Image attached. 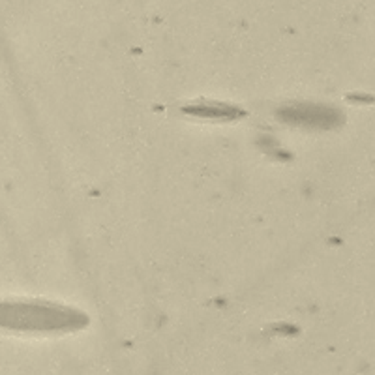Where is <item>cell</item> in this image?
I'll return each mask as SVG.
<instances>
[{
  "label": "cell",
  "instance_id": "cell-3",
  "mask_svg": "<svg viewBox=\"0 0 375 375\" xmlns=\"http://www.w3.org/2000/svg\"><path fill=\"white\" fill-rule=\"evenodd\" d=\"M186 111L196 117H205V119H218V120H231L242 117V111L231 107V105H223V103L214 102H197L190 107H186Z\"/></svg>",
  "mask_w": 375,
  "mask_h": 375
},
{
  "label": "cell",
  "instance_id": "cell-2",
  "mask_svg": "<svg viewBox=\"0 0 375 375\" xmlns=\"http://www.w3.org/2000/svg\"><path fill=\"white\" fill-rule=\"evenodd\" d=\"M278 119L300 128L332 130L344 122V113L324 103L295 102L278 109Z\"/></svg>",
  "mask_w": 375,
  "mask_h": 375
},
{
  "label": "cell",
  "instance_id": "cell-1",
  "mask_svg": "<svg viewBox=\"0 0 375 375\" xmlns=\"http://www.w3.org/2000/svg\"><path fill=\"white\" fill-rule=\"evenodd\" d=\"M87 314L49 300H0V329L34 334H66L85 329Z\"/></svg>",
  "mask_w": 375,
  "mask_h": 375
}]
</instances>
